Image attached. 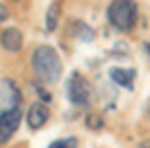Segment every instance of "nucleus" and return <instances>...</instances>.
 <instances>
[{
	"label": "nucleus",
	"mask_w": 150,
	"mask_h": 148,
	"mask_svg": "<svg viewBox=\"0 0 150 148\" xmlns=\"http://www.w3.org/2000/svg\"><path fill=\"white\" fill-rule=\"evenodd\" d=\"M30 66H32V73L39 82L43 84H55L59 82L62 78V71H64V64H62V57L52 46H37L32 50V57H30Z\"/></svg>",
	"instance_id": "obj_1"
},
{
	"label": "nucleus",
	"mask_w": 150,
	"mask_h": 148,
	"mask_svg": "<svg viewBox=\"0 0 150 148\" xmlns=\"http://www.w3.org/2000/svg\"><path fill=\"white\" fill-rule=\"evenodd\" d=\"M107 21L118 32H130L139 21V7L134 0H112L107 7Z\"/></svg>",
	"instance_id": "obj_2"
},
{
	"label": "nucleus",
	"mask_w": 150,
	"mask_h": 148,
	"mask_svg": "<svg viewBox=\"0 0 150 148\" xmlns=\"http://www.w3.org/2000/svg\"><path fill=\"white\" fill-rule=\"evenodd\" d=\"M66 93H68V100L77 105V107H84L91 100V84L86 82L80 73H73L68 78V84H66Z\"/></svg>",
	"instance_id": "obj_3"
},
{
	"label": "nucleus",
	"mask_w": 150,
	"mask_h": 148,
	"mask_svg": "<svg viewBox=\"0 0 150 148\" xmlns=\"http://www.w3.org/2000/svg\"><path fill=\"white\" fill-rule=\"evenodd\" d=\"M16 107H21V89L14 80L2 78L0 80V114L16 110Z\"/></svg>",
	"instance_id": "obj_4"
},
{
	"label": "nucleus",
	"mask_w": 150,
	"mask_h": 148,
	"mask_svg": "<svg viewBox=\"0 0 150 148\" xmlns=\"http://www.w3.org/2000/svg\"><path fill=\"white\" fill-rule=\"evenodd\" d=\"M21 116H23V110H21V107L0 114V144H5V141H9V139L14 137V132H16L18 125H21Z\"/></svg>",
	"instance_id": "obj_5"
},
{
	"label": "nucleus",
	"mask_w": 150,
	"mask_h": 148,
	"mask_svg": "<svg viewBox=\"0 0 150 148\" xmlns=\"http://www.w3.org/2000/svg\"><path fill=\"white\" fill-rule=\"evenodd\" d=\"M48 119H50V110H48V105L46 102H32L30 105V110H28V125L32 130H39V128H43L48 123Z\"/></svg>",
	"instance_id": "obj_6"
},
{
	"label": "nucleus",
	"mask_w": 150,
	"mask_h": 148,
	"mask_svg": "<svg viewBox=\"0 0 150 148\" xmlns=\"http://www.w3.org/2000/svg\"><path fill=\"white\" fill-rule=\"evenodd\" d=\"M0 43L9 53H18L23 48V32L18 28H5L0 32Z\"/></svg>",
	"instance_id": "obj_7"
},
{
	"label": "nucleus",
	"mask_w": 150,
	"mask_h": 148,
	"mask_svg": "<svg viewBox=\"0 0 150 148\" xmlns=\"http://www.w3.org/2000/svg\"><path fill=\"white\" fill-rule=\"evenodd\" d=\"M109 78H112V82L121 84L125 89H132V87H134V68H112V71H109Z\"/></svg>",
	"instance_id": "obj_8"
},
{
	"label": "nucleus",
	"mask_w": 150,
	"mask_h": 148,
	"mask_svg": "<svg viewBox=\"0 0 150 148\" xmlns=\"http://www.w3.org/2000/svg\"><path fill=\"white\" fill-rule=\"evenodd\" d=\"M73 32H75V37L80 39V41H93V37H96L93 28H89V25L82 23V21H75L73 23Z\"/></svg>",
	"instance_id": "obj_9"
},
{
	"label": "nucleus",
	"mask_w": 150,
	"mask_h": 148,
	"mask_svg": "<svg viewBox=\"0 0 150 148\" xmlns=\"http://www.w3.org/2000/svg\"><path fill=\"white\" fill-rule=\"evenodd\" d=\"M59 23V2H52L46 14V32H55Z\"/></svg>",
	"instance_id": "obj_10"
},
{
	"label": "nucleus",
	"mask_w": 150,
	"mask_h": 148,
	"mask_svg": "<svg viewBox=\"0 0 150 148\" xmlns=\"http://www.w3.org/2000/svg\"><path fill=\"white\" fill-rule=\"evenodd\" d=\"M86 128H89V130H103V128H105V121L100 119L98 114H93V112H91V114L86 116Z\"/></svg>",
	"instance_id": "obj_11"
},
{
	"label": "nucleus",
	"mask_w": 150,
	"mask_h": 148,
	"mask_svg": "<svg viewBox=\"0 0 150 148\" xmlns=\"http://www.w3.org/2000/svg\"><path fill=\"white\" fill-rule=\"evenodd\" d=\"M77 146V141H75L73 137H66V139H57V141H52L48 148H75Z\"/></svg>",
	"instance_id": "obj_12"
},
{
	"label": "nucleus",
	"mask_w": 150,
	"mask_h": 148,
	"mask_svg": "<svg viewBox=\"0 0 150 148\" xmlns=\"http://www.w3.org/2000/svg\"><path fill=\"white\" fill-rule=\"evenodd\" d=\"M9 9H7V5H2L0 2V23H5V21H9Z\"/></svg>",
	"instance_id": "obj_13"
},
{
	"label": "nucleus",
	"mask_w": 150,
	"mask_h": 148,
	"mask_svg": "<svg viewBox=\"0 0 150 148\" xmlns=\"http://www.w3.org/2000/svg\"><path fill=\"white\" fill-rule=\"evenodd\" d=\"M146 55H148V62H150V41L146 43Z\"/></svg>",
	"instance_id": "obj_14"
},
{
	"label": "nucleus",
	"mask_w": 150,
	"mask_h": 148,
	"mask_svg": "<svg viewBox=\"0 0 150 148\" xmlns=\"http://www.w3.org/2000/svg\"><path fill=\"white\" fill-rule=\"evenodd\" d=\"M141 148H150V139L148 141H141Z\"/></svg>",
	"instance_id": "obj_15"
},
{
	"label": "nucleus",
	"mask_w": 150,
	"mask_h": 148,
	"mask_svg": "<svg viewBox=\"0 0 150 148\" xmlns=\"http://www.w3.org/2000/svg\"><path fill=\"white\" fill-rule=\"evenodd\" d=\"M14 2H16V0H14Z\"/></svg>",
	"instance_id": "obj_16"
}]
</instances>
